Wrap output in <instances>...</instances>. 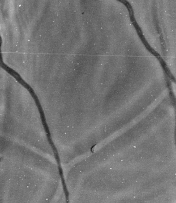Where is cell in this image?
Returning <instances> with one entry per match:
<instances>
[{"mask_svg":"<svg viewBox=\"0 0 176 203\" xmlns=\"http://www.w3.org/2000/svg\"><path fill=\"white\" fill-rule=\"evenodd\" d=\"M117 1H118L119 2H121L129 10L132 11V10H133L131 5L130 3L128 1H126V0H117Z\"/></svg>","mask_w":176,"mask_h":203,"instance_id":"6da1fadb","label":"cell"}]
</instances>
